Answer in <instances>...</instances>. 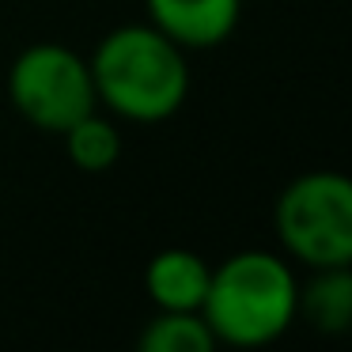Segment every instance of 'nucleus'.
I'll list each match as a JSON object with an SVG mask.
<instances>
[{
	"label": "nucleus",
	"instance_id": "1",
	"mask_svg": "<svg viewBox=\"0 0 352 352\" xmlns=\"http://www.w3.org/2000/svg\"><path fill=\"white\" fill-rule=\"evenodd\" d=\"M87 65L99 107L133 125L170 122L190 95L186 50L152 23H125L110 31Z\"/></svg>",
	"mask_w": 352,
	"mask_h": 352
},
{
	"label": "nucleus",
	"instance_id": "3",
	"mask_svg": "<svg viewBox=\"0 0 352 352\" xmlns=\"http://www.w3.org/2000/svg\"><path fill=\"white\" fill-rule=\"evenodd\" d=\"M273 228L284 254L307 269L352 265V182L337 170H307L276 197Z\"/></svg>",
	"mask_w": 352,
	"mask_h": 352
},
{
	"label": "nucleus",
	"instance_id": "2",
	"mask_svg": "<svg viewBox=\"0 0 352 352\" xmlns=\"http://www.w3.org/2000/svg\"><path fill=\"white\" fill-rule=\"evenodd\" d=\"M296 299L299 280L280 254L239 250L212 269L201 314L216 344L265 349L292 329Z\"/></svg>",
	"mask_w": 352,
	"mask_h": 352
},
{
	"label": "nucleus",
	"instance_id": "9",
	"mask_svg": "<svg viewBox=\"0 0 352 352\" xmlns=\"http://www.w3.org/2000/svg\"><path fill=\"white\" fill-rule=\"evenodd\" d=\"M140 352H216V337L201 311H155L137 333Z\"/></svg>",
	"mask_w": 352,
	"mask_h": 352
},
{
	"label": "nucleus",
	"instance_id": "4",
	"mask_svg": "<svg viewBox=\"0 0 352 352\" xmlns=\"http://www.w3.org/2000/svg\"><path fill=\"white\" fill-rule=\"evenodd\" d=\"M8 99L23 122L57 137L72 122L99 110L91 65L61 42H34L12 61Z\"/></svg>",
	"mask_w": 352,
	"mask_h": 352
},
{
	"label": "nucleus",
	"instance_id": "7",
	"mask_svg": "<svg viewBox=\"0 0 352 352\" xmlns=\"http://www.w3.org/2000/svg\"><path fill=\"white\" fill-rule=\"evenodd\" d=\"M311 280L299 284L296 318H307L318 333H344L352 322V265L311 269Z\"/></svg>",
	"mask_w": 352,
	"mask_h": 352
},
{
	"label": "nucleus",
	"instance_id": "5",
	"mask_svg": "<svg viewBox=\"0 0 352 352\" xmlns=\"http://www.w3.org/2000/svg\"><path fill=\"white\" fill-rule=\"evenodd\" d=\"M148 23L160 27L182 50H212L231 38L243 16V0H144Z\"/></svg>",
	"mask_w": 352,
	"mask_h": 352
},
{
	"label": "nucleus",
	"instance_id": "8",
	"mask_svg": "<svg viewBox=\"0 0 352 352\" xmlns=\"http://www.w3.org/2000/svg\"><path fill=\"white\" fill-rule=\"evenodd\" d=\"M65 140V155L76 170L84 175H107L114 170V163L122 160V133L110 118H102L99 110H91L87 118L72 122L61 133Z\"/></svg>",
	"mask_w": 352,
	"mask_h": 352
},
{
	"label": "nucleus",
	"instance_id": "6",
	"mask_svg": "<svg viewBox=\"0 0 352 352\" xmlns=\"http://www.w3.org/2000/svg\"><path fill=\"white\" fill-rule=\"evenodd\" d=\"M208 276H212V265L201 254L170 246V250H160L148 261L144 292L155 311H201Z\"/></svg>",
	"mask_w": 352,
	"mask_h": 352
}]
</instances>
